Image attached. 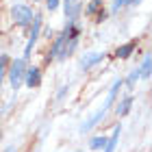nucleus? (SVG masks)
Instances as JSON below:
<instances>
[{"instance_id": "nucleus-1", "label": "nucleus", "mask_w": 152, "mask_h": 152, "mask_svg": "<svg viewBox=\"0 0 152 152\" xmlns=\"http://www.w3.org/2000/svg\"><path fill=\"white\" fill-rule=\"evenodd\" d=\"M122 89H124V83H122V76H117V78L109 85V89H107V96H104V102H102V107L98 109L96 113H91L87 117L85 122L80 124V135H87V133H91V130L98 126V124H102L104 122V117L109 115V111L113 109V104H115V100L120 98V94H122Z\"/></svg>"}, {"instance_id": "nucleus-2", "label": "nucleus", "mask_w": 152, "mask_h": 152, "mask_svg": "<svg viewBox=\"0 0 152 152\" xmlns=\"http://www.w3.org/2000/svg\"><path fill=\"white\" fill-rule=\"evenodd\" d=\"M37 7L31 4L28 0H11L9 4V22L11 26H15L20 31H28V26L33 24V20L37 15Z\"/></svg>"}, {"instance_id": "nucleus-3", "label": "nucleus", "mask_w": 152, "mask_h": 152, "mask_svg": "<svg viewBox=\"0 0 152 152\" xmlns=\"http://www.w3.org/2000/svg\"><path fill=\"white\" fill-rule=\"evenodd\" d=\"M26 67H28V61H24L22 57H11L9 67H7V80L4 83H9V89H11L13 98H15V96L20 94V89H22Z\"/></svg>"}, {"instance_id": "nucleus-4", "label": "nucleus", "mask_w": 152, "mask_h": 152, "mask_svg": "<svg viewBox=\"0 0 152 152\" xmlns=\"http://www.w3.org/2000/svg\"><path fill=\"white\" fill-rule=\"evenodd\" d=\"M41 31H44V13L37 11L33 24L28 26V35H26L24 50H22V54H20V57H22L24 61H28V63H31V59H33V50H35V46L39 44V39H41Z\"/></svg>"}, {"instance_id": "nucleus-5", "label": "nucleus", "mask_w": 152, "mask_h": 152, "mask_svg": "<svg viewBox=\"0 0 152 152\" xmlns=\"http://www.w3.org/2000/svg\"><path fill=\"white\" fill-rule=\"evenodd\" d=\"M83 4H85V0H61V11H63L65 22L80 24V20H83Z\"/></svg>"}, {"instance_id": "nucleus-6", "label": "nucleus", "mask_w": 152, "mask_h": 152, "mask_svg": "<svg viewBox=\"0 0 152 152\" xmlns=\"http://www.w3.org/2000/svg\"><path fill=\"white\" fill-rule=\"evenodd\" d=\"M41 83H44V67L37 65V63H28V67H26V72H24L22 87H26V89H39Z\"/></svg>"}, {"instance_id": "nucleus-7", "label": "nucleus", "mask_w": 152, "mask_h": 152, "mask_svg": "<svg viewBox=\"0 0 152 152\" xmlns=\"http://www.w3.org/2000/svg\"><path fill=\"white\" fill-rule=\"evenodd\" d=\"M104 59H107V52H102V50H89V52H83L80 59H78V67H80L83 72H91L94 67H98Z\"/></svg>"}, {"instance_id": "nucleus-8", "label": "nucleus", "mask_w": 152, "mask_h": 152, "mask_svg": "<svg viewBox=\"0 0 152 152\" xmlns=\"http://www.w3.org/2000/svg\"><path fill=\"white\" fill-rule=\"evenodd\" d=\"M133 107H135V96H133V94H124L122 98H117V100H115V104H113V113L120 117V120H124L126 115H130Z\"/></svg>"}, {"instance_id": "nucleus-9", "label": "nucleus", "mask_w": 152, "mask_h": 152, "mask_svg": "<svg viewBox=\"0 0 152 152\" xmlns=\"http://www.w3.org/2000/svg\"><path fill=\"white\" fill-rule=\"evenodd\" d=\"M137 48H139V41H137V39H128V41H124V44H120L115 48L111 57L117 59V61H128L137 52Z\"/></svg>"}, {"instance_id": "nucleus-10", "label": "nucleus", "mask_w": 152, "mask_h": 152, "mask_svg": "<svg viewBox=\"0 0 152 152\" xmlns=\"http://www.w3.org/2000/svg\"><path fill=\"white\" fill-rule=\"evenodd\" d=\"M102 9H107V0H87V2L83 4V18L94 20Z\"/></svg>"}, {"instance_id": "nucleus-11", "label": "nucleus", "mask_w": 152, "mask_h": 152, "mask_svg": "<svg viewBox=\"0 0 152 152\" xmlns=\"http://www.w3.org/2000/svg\"><path fill=\"white\" fill-rule=\"evenodd\" d=\"M139 80H141V74H139V67L135 65V67H133V70H130L126 76H122V83H124V87H126V94L133 91Z\"/></svg>"}, {"instance_id": "nucleus-12", "label": "nucleus", "mask_w": 152, "mask_h": 152, "mask_svg": "<svg viewBox=\"0 0 152 152\" xmlns=\"http://www.w3.org/2000/svg\"><path fill=\"white\" fill-rule=\"evenodd\" d=\"M120 135H122V124H115L113 126V133L109 135V139H107V146L102 152H115L117 150V143H120Z\"/></svg>"}, {"instance_id": "nucleus-13", "label": "nucleus", "mask_w": 152, "mask_h": 152, "mask_svg": "<svg viewBox=\"0 0 152 152\" xmlns=\"http://www.w3.org/2000/svg\"><path fill=\"white\" fill-rule=\"evenodd\" d=\"M107 139H109V137L107 135H91V137H89V141H87V152H96V150H104V146H107Z\"/></svg>"}, {"instance_id": "nucleus-14", "label": "nucleus", "mask_w": 152, "mask_h": 152, "mask_svg": "<svg viewBox=\"0 0 152 152\" xmlns=\"http://www.w3.org/2000/svg\"><path fill=\"white\" fill-rule=\"evenodd\" d=\"M9 61H11L9 52H0V98H2V87H4V80H7V67H9Z\"/></svg>"}, {"instance_id": "nucleus-15", "label": "nucleus", "mask_w": 152, "mask_h": 152, "mask_svg": "<svg viewBox=\"0 0 152 152\" xmlns=\"http://www.w3.org/2000/svg\"><path fill=\"white\" fill-rule=\"evenodd\" d=\"M139 74H141V80H148L150 74H152V67H150V52H143V57L139 61Z\"/></svg>"}, {"instance_id": "nucleus-16", "label": "nucleus", "mask_w": 152, "mask_h": 152, "mask_svg": "<svg viewBox=\"0 0 152 152\" xmlns=\"http://www.w3.org/2000/svg\"><path fill=\"white\" fill-rule=\"evenodd\" d=\"M44 11L46 13H57L59 9H61V0H44Z\"/></svg>"}, {"instance_id": "nucleus-17", "label": "nucleus", "mask_w": 152, "mask_h": 152, "mask_svg": "<svg viewBox=\"0 0 152 152\" xmlns=\"http://www.w3.org/2000/svg\"><path fill=\"white\" fill-rule=\"evenodd\" d=\"M122 9H126V0H111V4H109V15H115V13H120Z\"/></svg>"}, {"instance_id": "nucleus-18", "label": "nucleus", "mask_w": 152, "mask_h": 152, "mask_svg": "<svg viewBox=\"0 0 152 152\" xmlns=\"http://www.w3.org/2000/svg\"><path fill=\"white\" fill-rule=\"evenodd\" d=\"M67 94H70V85H61V87H59V91H57V96H54V100L61 102Z\"/></svg>"}, {"instance_id": "nucleus-19", "label": "nucleus", "mask_w": 152, "mask_h": 152, "mask_svg": "<svg viewBox=\"0 0 152 152\" xmlns=\"http://www.w3.org/2000/svg\"><path fill=\"white\" fill-rule=\"evenodd\" d=\"M107 18H109V9H102L98 15L94 18V24H102V22H107Z\"/></svg>"}, {"instance_id": "nucleus-20", "label": "nucleus", "mask_w": 152, "mask_h": 152, "mask_svg": "<svg viewBox=\"0 0 152 152\" xmlns=\"http://www.w3.org/2000/svg\"><path fill=\"white\" fill-rule=\"evenodd\" d=\"M143 0H126V7H139Z\"/></svg>"}, {"instance_id": "nucleus-21", "label": "nucleus", "mask_w": 152, "mask_h": 152, "mask_svg": "<svg viewBox=\"0 0 152 152\" xmlns=\"http://www.w3.org/2000/svg\"><path fill=\"white\" fill-rule=\"evenodd\" d=\"M2 152H15V146H7V148H4Z\"/></svg>"}, {"instance_id": "nucleus-22", "label": "nucleus", "mask_w": 152, "mask_h": 152, "mask_svg": "<svg viewBox=\"0 0 152 152\" xmlns=\"http://www.w3.org/2000/svg\"><path fill=\"white\" fill-rule=\"evenodd\" d=\"M28 2H31V4H35V7H37V4H41V2H44V0H28Z\"/></svg>"}, {"instance_id": "nucleus-23", "label": "nucleus", "mask_w": 152, "mask_h": 152, "mask_svg": "<svg viewBox=\"0 0 152 152\" xmlns=\"http://www.w3.org/2000/svg\"><path fill=\"white\" fill-rule=\"evenodd\" d=\"M0 124H2V111H0Z\"/></svg>"}, {"instance_id": "nucleus-24", "label": "nucleus", "mask_w": 152, "mask_h": 152, "mask_svg": "<svg viewBox=\"0 0 152 152\" xmlns=\"http://www.w3.org/2000/svg\"><path fill=\"white\" fill-rule=\"evenodd\" d=\"M74 152H87V150H74Z\"/></svg>"}]
</instances>
